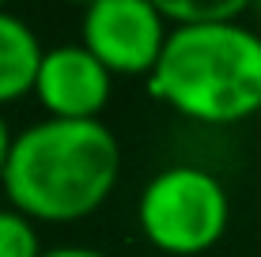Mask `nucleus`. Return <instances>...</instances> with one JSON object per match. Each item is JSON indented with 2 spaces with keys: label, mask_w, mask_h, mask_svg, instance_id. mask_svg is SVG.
<instances>
[{
  "label": "nucleus",
  "mask_w": 261,
  "mask_h": 257,
  "mask_svg": "<svg viewBox=\"0 0 261 257\" xmlns=\"http://www.w3.org/2000/svg\"><path fill=\"white\" fill-rule=\"evenodd\" d=\"M114 91V72L95 57L84 42L49 46L42 57L38 79H34V99L49 118H72L91 121L106 110Z\"/></svg>",
  "instance_id": "obj_5"
},
{
  "label": "nucleus",
  "mask_w": 261,
  "mask_h": 257,
  "mask_svg": "<svg viewBox=\"0 0 261 257\" xmlns=\"http://www.w3.org/2000/svg\"><path fill=\"white\" fill-rule=\"evenodd\" d=\"M174 26L182 23H227L239 19L254 0H151Z\"/></svg>",
  "instance_id": "obj_7"
},
{
  "label": "nucleus",
  "mask_w": 261,
  "mask_h": 257,
  "mask_svg": "<svg viewBox=\"0 0 261 257\" xmlns=\"http://www.w3.org/2000/svg\"><path fill=\"white\" fill-rule=\"evenodd\" d=\"M250 8H254V12H257V15H261V0H254V4H250Z\"/></svg>",
  "instance_id": "obj_12"
},
{
  "label": "nucleus",
  "mask_w": 261,
  "mask_h": 257,
  "mask_svg": "<svg viewBox=\"0 0 261 257\" xmlns=\"http://www.w3.org/2000/svg\"><path fill=\"white\" fill-rule=\"evenodd\" d=\"M12 144H15V132L8 125L4 110H0V178H4V166H8V155H12Z\"/></svg>",
  "instance_id": "obj_9"
},
{
  "label": "nucleus",
  "mask_w": 261,
  "mask_h": 257,
  "mask_svg": "<svg viewBox=\"0 0 261 257\" xmlns=\"http://www.w3.org/2000/svg\"><path fill=\"white\" fill-rule=\"evenodd\" d=\"M121 174V144L106 121L42 118L15 132L4 197L42 223H76L106 205Z\"/></svg>",
  "instance_id": "obj_1"
},
{
  "label": "nucleus",
  "mask_w": 261,
  "mask_h": 257,
  "mask_svg": "<svg viewBox=\"0 0 261 257\" xmlns=\"http://www.w3.org/2000/svg\"><path fill=\"white\" fill-rule=\"evenodd\" d=\"M167 23L151 0H98L84 8L80 42L114 76H151L170 38Z\"/></svg>",
  "instance_id": "obj_4"
},
{
  "label": "nucleus",
  "mask_w": 261,
  "mask_h": 257,
  "mask_svg": "<svg viewBox=\"0 0 261 257\" xmlns=\"http://www.w3.org/2000/svg\"><path fill=\"white\" fill-rule=\"evenodd\" d=\"M34 219L19 208H0V257H42Z\"/></svg>",
  "instance_id": "obj_8"
},
{
  "label": "nucleus",
  "mask_w": 261,
  "mask_h": 257,
  "mask_svg": "<svg viewBox=\"0 0 261 257\" xmlns=\"http://www.w3.org/2000/svg\"><path fill=\"white\" fill-rule=\"evenodd\" d=\"M4 4H8V0H0V12H4Z\"/></svg>",
  "instance_id": "obj_13"
},
{
  "label": "nucleus",
  "mask_w": 261,
  "mask_h": 257,
  "mask_svg": "<svg viewBox=\"0 0 261 257\" xmlns=\"http://www.w3.org/2000/svg\"><path fill=\"white\" fill-rule=\"evenodd\" d=\"M42 257H110V253L91 250V246H53V250H46Z\"/></svg>",
  "instance_id": "obj_10"
},
{
  "label": "nucleus",
  "mask_w": 261,
  "mask_h": 257,
  "mask_svg": "<svg viewBox=\"0 0 261 257\" xmlns=\"http://www.w3.org/2000/svg\"><path fill=\"white\" fill-rule=\"evenodd\" d=\"M42 57H46V49H42L34 26L4 8L0 12V106L34 95Z\"/></svg>",
  "instance_id": "obj_6"
},
{
  "label": "nucleus",
  "mask_w": 261,
  "mask_h": 257,
  "mask_svg": "<svg viewBox=\"0 0 261 257\" xmlns=\"http://www.w3.org/2000/svg\"><path fill=\"white\" fill-rule=\"evenodd\" d=\"M65 4H80V8H91V4H98V0H65Z\"/></svg>",
  "instance_id": "obj_11"
},
{
  "label": "nucleus",
  "mask_w": 261,
  "mask_h": 257,
  "mask_svg": "<svg viewBox=\"0 0 261 257\" xmlns=\"http://www.w3.org/2000/svg\"><path fill=\"white\" fill-rule=\"evenodd\" d=\"M148 91L204 125L246 121L261 110V34L239 19L170 26Z\"/></svg>",
  "instance_id": "obj_2"
},
{
  "label": "nucleus",
  "mask_w": 261,
  "mask_h": 257,
  "mask_svg": "<svg viewBox=\"0 0 261 257\" xmlns=\"http://www.w3.org/2000/svg\"><path fill=\"white\" fill-rule=\"evenodd\" d=\"M137 223L159 253L197 257L223 238L231 223V201L212 170L174 163L151 174L140 189Z\"/></svg>",
  "instance_id": "obj_3"
}]
</instances>
